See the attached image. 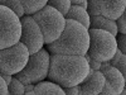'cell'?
I'll return each mask as SVG.
<instances>
[{
	"label": "cell",
	"mask_w": 126,
	"mask_h": 95,
	"mask_svg": "<svg viewBox=\"0 0 126 95\" xmlns=\"http://www.w3.org/2000/svg\"><path fill=\"white\" fill-rule=\"evenodd\" d=\"M90 65L85 56L50 55L48 80L63 89L78 86L90 73Z\"/></svg>",
	"instance_id": "cell-1"
},
{
	"label": "cell",
	"mask_w": 126,
	"mask_h": 95,
	"mask_svg": "<svg viewBox=\"0 0 126 95\" xmlns=\"http://www.w3.org/2000/svg\"><path fill=\"white\" fill-rule=\"evenodd\" d=\"M90 48V32L81 23L67 19L62 36L47 46L50 55L86 56Z\"/></svg>",
	"instance_id": "cell-2"
},
{
	"label": "cell",
	"mask_w": 126,
	"mask_h": 95,
	"mask_svg": "<svg viewBox=\"0 0 126 95\" xmlns=\"http://www.w3.org/2000/svg\"><path fill=\"white\" fill-rule=\"evenodd\" d=\"M90 32V48L88 55L96 61L105 63L110 62L119 49L116 36L101 29H88Z\"/></svg>",
	"instance_id": "cell-3"
},
{
	"label": "cell",
	"mask_w": 126,
	"mask_h": 95,
	"mask_svg": "<svg viewBox=\"0 0 126 95\" xmlns=\"http://www.w3.org/2000/svg\"><path fill=\"white\" fill-rule=\"evenodd\" d=\"M33 18L43 32L47 46L56 42L62 36L67 23V18L57 9L49 5L44 6L38 13H35Z\"/></svg>",
	"instance_id": "cell-4"
},
{
	"label": "cell",
	"mask_w": 126,
	"mask_h": 95,
	"mask_svg": "<svg viewBox=\"0 0 126 95\" xmlns=\"http://www.w3.org/2000/svg\"><path fill=\"white\" fill-rule=\"evenodd\" d=\"M50 69V53L47 48H43L37 53L30 55V58L23 71L15 75L24 85L37 84L44 81L49 75Z\"/></svg>",
	"instance_id": "cell-5"
},
{
	"label": "cell",
	"mask_w": 126,
	"mask_h": 95,
	"mask_svg": "<svg viewBox=\"0 0 126 95\" xmlns=\"http://www.w3.org/2000/svg\"><path fill=\"white\" fill-rule=\"evenodd\" d=\"M22 32V18L9 8L0 5V48L5 49L19 43Z\"/></svg>",
	"instance_id": "cell-6"
},
{
	"label": "cell",
	"mask_w": 126,
	"mask_h": 95,
	"mask_svg": "<svg viewBox=\"0 0 126 95\" xmlns=\"http://www.w3.org/2000/svg\"><path fill=\"white\" fill-rule=\"evenodd\" d=\"M30 58V52L22 42L1 49L0 52V71L6 75H18L23 71Z\"/></svg>",
	"instance_id": "cell-7"
},
{
	"label": "cell",
	"mask_w": 126,
	"mask_h": 95,
	"mask_svg": "<svg viewBox=\"0 0 126 95\" xmlns=\"http://www.w3.org/2000/svg\"><path fill=\"white\" fill-rule=\"evenodd\" d=\"M22 23H23V32H22L20 42L27 46L30 55L42 51L46 45V39H44L43 32H42L38 23L35 22V19L33 18V15L23 17Z\"/></svg>",
	"instance_id": "cell-8"
},
{
	"label": "cell",
	"mask_w": 126,
	"mask_h": 95,
	"mask_svg": "<svg viewBox=\"0 0 126 95\" xmlns=\"http://www.w3.org/2000/svg\"><path fill=\"white\" fill-rule=\"evenodd\" d=\"M126 8V0H88L90 15L117 20Z\"/></svg>",
	"instance_id": "cell-9"
},
{
	"label": "cell",
	"mask_w": 126,
	"mask_h": 95,
	"mask_svg": "<svg viewBox=\"0 0 126 95\" xmlns=\"http://www.w3.org/2000/svg\"><path fill=\"white\" fill-rule=\"evenodd\" d=\"M105 85H106V77L101 71L90 70L88 76L81 84V90L83 95H98Z\"/></svg>",
	"instance_id": "cell-10"
},
{
	"label": "cell",
	"mask_w": 126,
	"mask_h": 95,
	"mask_svg": "<svg viewBox=\"0 0 126 95\" xmlns=\"http://www.w3.org/2000/svg\"><path fill=\"white\" fill-rule=\"evenodd\" d=\"M105 77H106V81L110 84V85L116 90V93L120 95L122 94V91L125 90L126 88V80L124 77L122 73L115 67L112 66L110 62H105L102 63V66H101V70H100Z\"/></svg>",
	"instance_id": "cell-11"
},
{
	"label": "cell",
	"mask_w": 126,
	"mask_h": 95,
	"mask_svg": "<svg viewBox=\"0 0 126 95\" xmlns=\"http://www.w3.org/2000/svg\"><path fill=\"white\" fill-rule=\"evenodd\" d=\"M91 28L92 29H101L110 32L111 34L116 36L119 34V25L116 20H112L105 17H97V15H91ZM90 28V29H91Z\"/></svg>",
	"instance_id": "cell-12"
},
{
	"label": "cell",
	"mask_w": 126,
	"mask_h": 95,
	"mask_svg": "<svg viewBox=\"0 0 126 95\" xmlns=\"http://www.w3.org/2000/svg\"><path fill=\"white\" fill-rule=\"evenodd\" d=\"M66 18L76 20V22L81 23L82 25H85L87 29L91 28V15L88 13V10L83 9L81 5H72V8L67 13Z\"/></svg>",
	"instance_id": "cell-13"
},
{
	"label": "cell",
	"mask_w": 126,
	"mask_h": 95,
	"mask_svg": "<svg viewBox=\"0 0 126 95\" xmlns=\"http://www.w3.org/2000/svg\"><path fill=\"white\" fill-rule=\"evenodd\" d=\"M34 91L37 95H66L64 89L52 81H42L37 84Z\"/></svg>",
	"instance_id": "cell-14"
},
{
	"label": "cell",
	"mask_w": 126,
	"mask_h": 95,
	"mask_svg": "<svg viewBox=\"0 0 126 95\" xmlns=\"http://www.w3.org/2000/svg\"><path fill=\"white\" fill-rule=\"evenodd\" d=\"M22 3L25 10V15H34L48 5V0H22Z\"/></svg>",
	"instance_id": "cell-15"
},
{
	"label": "cell",
	"mask_w": 126,
	"mask_h": 95,
	"mask_svg": "<svg viewBox=\"0 0 126 95\" xmlns=\"http://www.w3.org/2000/svg\"><path fill=\"white\" fill-rule=\"evenodd\" d=\"M0 5L9 8L10 10H13V12L16 15H19L20 18L25 17V10H24L22 0H0Z\"/></svg>",
	"instance_id": "cell-16"
},
{
	"label": "cell",
	"mask_w": 126,
	"mask_h": 95,
	"mask_svg": "<svg viewBox=\"0 0 126 95\" xmlns=\"http://www.w3.org/2000/svg\"><path fill=\"white\" fill-rule=\"evenodd\" d=\"M110 63L122 73L125 80H126V55H124L120 49H117L116 55H115V57L110 61Z\"/></svg>",
	"instance_id": "cell-17"
},
{
	"label": "cell",
	"mask_w": 126,
	"mask_h": 95,
	"mask_svg": "<svg viewBox=\"0 0 126 95\" xmlns=\"http://www.w3.org/2000/svg\"><path fill=\"white\" fill-rule=\"evenodd\" d=\"M48 5L57 9L63 15H67L69 9L72 8V1L71 0H48Z\"/></svg>",
	"instance_id": "cell-18"
},
{
	"label": "cell",
	"mask_w": 126,
	"mask_h": 95,
	"mask_svg": "<svg viewBox=\"0 0 126 95\" xmlns=\"http://www.w3.org/2000/svg\"><path fill=\"white\" fill-rule=\"evenodd\" d=\"M9 93L10 95H25V85L16 76H14L12 84L9 85Z\"/></svg>",
	"instance_id": "cell-19"
},
{
	"label": "cell",
	"mask_w": 126,
	"mask_h": 95,
	"mask_svg": "<svg viewBox=\"0 0 126 95\" xmlns=\"http://www.w3.org/2000/svg\"><path fill=\"white\" fill-rule=\"evenodd\" d=\"M116 22H117V25H119V33L126 34V8L124 10L122 15L116 20Z\"/></svg>",
	"instance_id": "cell-20"
},
{
	"label": "cell",
	"mask_w": 126,
	"mask_h": 95,
	"mask_svg": "<svg viewBox=\"0 0 126 95\" xmlns=\"http://www.w3.org/2000/svg\"><path fill=\"white\" fill-rule=\"evenodd\" d=\"M116 38H117V46H119V49L122 52L124 55H126V34L119 33Z\"/></svg>",
	"instance_id": "cell-21"
},
{
	"label": "cell",
	"mask_w": 126,
	"mask_h": 95,
	"mask_svg": "<svg viewBox=\"0 0 126 95\" xmlns=\"http://www.w3.org/2000/svg\"><path fill=\"white\" fill-rule=\"evenodd\" d=\"M85 57H86L87 61H88V65H90L91 70H94V71H100V70H101V66H102V63H101V62H98V61H96L94 58H92L88 53H87Z\"/></svg>",
	"instance_id": "cell-22"
},
{
	"label": "cell",
	"mask_w": 126,
	"mask_h": 95,
	"mask_svg": "<svg viewBox=\"0 0 126 95\" xmlns=\"http://www.w3.org/2000/svg\"><path fill=\"white\" fill-rule=\"evenodd\" d=\"M98 95H119L117 93H116V90H115L110 84L106 81V85H105V88H103V90L98 94Z\"/></svg>",
	"instance_id": "cell-23"
},
{
	"label": "cell",
	"mask_w": 126,
	"mask_h": 95,
	"mask_svg": "<svg viewBox=\"0 0 126 95\" xmlns=\"http://www.w3.org/2000/svg\"><path fill=\"white\" fill-rule=\"evenodd\" d=\"M0 95H10L9 93V84L5 81V79H0Z\"/></svg>",
	"instance_id": "cell-24"
},
{
	"label": "cell",
	"mask_w": 126,
	"mask_h": 95,
	"mask_svg": "<svg viewBox=\"0 0 126 95\" xmlns=\"http://www.w3.org/2000/svg\"><path fill=\"white\" fill-rule=\"evenodd\" d=\"M79 90H81V86H72V88H66L64 89V93L66 95H78L79 94Z\"/></svg>",
	"instance_id": "cell-25"
},
{
	"label": "cell",
	"mask_w": 126,
	"mask_h": 95,
	"mask_svg": "<svg viewBox=\"0 0 126 95\" xmlns=\"http://www.w3.org/2000/svg\"><path fill=\"white\" fill-rule=\"evenodd\" d=\"M72 1V5H81L83 1H86V0H71Z\"/></svg>",
	"instance_id": "cell-26"
},
{
	"label": "cell",
	"mask_w": 126,
	"mask_h": 95,
	"mask_svg": "<svg viewBox=\"0 0 126 95\" xmlns=\"http://www.w3.org/2000/svg\"><path fill=\"white\" fill-rule=\"evenodd\" d=\"M81 6H82L83 9H86V10H88V0H86V1H83V3L81 4Z\"/></svg>",
	"instance_id": "cell-27"
},
{
	"label": "cell",
	"mask_w": 126,
	"mask_h": 95,
	"mask_svg": "<svg viewBox=\"0 0 126 95\" xmlns=\"http://www.w3.org/2000/svg\"><path fill=\"white\" fill-rule=\"evenodd\" d=\"M25 95H37V94H35V91H34V90H32V91H27V93H25Z\"/></svg>",
	"instance_id": "cell-28"
},
{
	"label": "cell",
	"mask_w": 126,
	"mask_h": 95,
	"mask_svg": "<svg viewBox=\"0 0 126 95\" xmlns=\"http://www.w3.org/2000/svg\"><path fill=\"white\" fill-rule=\"evenodd\" d=\"M125 89H126V88H125Z\"/></svg>",
	"instance_id": "cell-29"
}]
</instances>
